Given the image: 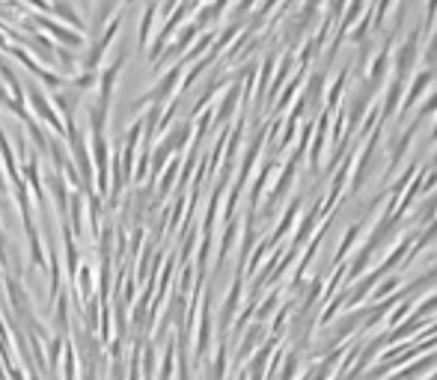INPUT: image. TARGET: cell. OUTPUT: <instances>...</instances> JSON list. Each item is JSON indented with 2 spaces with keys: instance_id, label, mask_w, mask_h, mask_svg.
Here are the masks:
<instances>
[{
  "instance_id": "1",
  "label": "cell",
  "mask_w": 437,
  "mask_h": 380,
  "mask_svg": "<svg viewBox=\"0 0 437 380\" xmlns=\"http://www.w3.org/2000/svg\"><path fill=\"white\" fill-rule=\"evenodd\" d=\"M24 104H30V116H33V119H39L42 125H48V128L54 131V137H66V125H62L60 113L54 110L48 93H45L36 80H30L27 89H24Z\"/></svg>"
},
{
  "instance_id": "2",
  "label": "cell",
  "mask_w": 437,
  "mask_h": 380,
  "mask_svg": "<svg viewBox=\"0 0 437 380\" xmlns=\"http://www.w3.org/2000/svg\"><path fill=\"white\" fill-rule=\"evenodd\" d=\"M182 78H185V62L178 60L169 71H161V78L155 80V86L146 89V95L137 98V102L131 104V110H143V107H152V104H164L169 95L178 93V84H182Z\"/></svg>"
},
{
  "instance_id": "3",
  "label": "cell",
  "mask_w": 437,
  "mask_h": 380,
  "mask_svg": "<svg viewBox=\"0 0 437 380\" xmlns=\"http://www.w3.org/2000/svg\"><path fill=\"white\" fill-rule=\"evenodd\" d=\"M128 57H131V51L125 48V45H119V54L113 57V62H110V66H107L104 71H98V84H95V102H98V104H104V107L113 104L116 80H119V75H122V69H125V62H128Z\"/></svg>"
},
{
  "instance_id": "4",
  "label": "cell",
  "mask_w": 437,
  "mask_h": 380,
  "mask_svg": "<svg viewBox=\"0 0 437 380\" xmlns=\"http://www.w3.org/2000/svg\"><path fill=\"white\" fill-rule=\"evenodd\" d=\"M80 93H75V89H71L69 84L62 86V89H57V93H54V110L60 113V119L66 122V119H75V113H78V107H80Z\"/></svg>"
},
{
  "instance_id": "5",
  "label": "cell",
  "mask_w": 437,
  "mask_h": 380,
  "mask_svg": "<svg viewBox=\"0 0 437 380\" xmlns=\"http://www.w3.org/2000/svg\"><path fill=\"white\" fill-rule=\"evenodd\" d=\"M48 190H51V199H54V208L60 214V223L66 220V211H69V196H71V187L66 185L62 173H51L48 176Z\"/></svg>"
},
{
  "instance_id": "6",
  "label": "cell",
  "mask_w": 437,
  "mask_h": 380,
  "mask_svg": "<svg viewBox=\"0 0 437 380\" xmlns=\"http://www.w3.org/2000/svg\"><path fill=\"white\" fill-rule=\"evenodd\" d=\"M155 18H158V0H152V3H146V9H143L140 24H137V48L140 51L149 48L152 30H155Z\"/></svg>"
},
{
  "instance_id": "7",
  "label": "cell",
  "mask_w": 437,
  "mask_h": 380,
  "mask_svg": "<svg viewBox=\"0 0 437 380\" xmlns=\"http://www.w3.org/2000/svg\"><path fill=\"white\" fill-rule=\"evenodd\" d=\"M57 15L66 21V27H71V30H78V33H84L86 30V21L78 15V9L69 3V0H51V18Z\"/></svg>"
},
{
  "instance_id": "8",
  "label": "cell",
  "mask_w": 437,
  "mask_h": 380,
  "mask_svg": "<svg viewBox=\"0 0 437 380\" xmlns=\"http://www.w3.org/2000/svg\"><path fill=\"white\" fill-rule=\"evenodd\" d=\"M27 232V247H30V265L36 270H42L45 268V261H48V252H45V244H42V235L36 226H30V229H24Z\"/></svg>"
},
{
  "instance_id": "9",
  "label": "cell",
  "mask_w": 437,
  "mask_h": 380,
  "mask_svg": "<svg viewBox=\"0 0 437 380\" xmlns=\"http://www.w3.org/2000/svg\"><path fill=\"white\" fill-rule=\"evenodd\" d=\"M60 372H62V380H78V348L71 342H66V348H62Z\"/></svg>"
},
{
  "instance_id": "10",
  "label": "cell",
  "mask_w": 437,
  "mask_h": 380,
  "mask_svg": "<svg viewBox=\"0 0 437 380\" xmlns=\"http://www.w3.org/2000/svg\"><path fill=\"white\" fill-rule=\"evenodd\" d=\"M54 330H57V336L69 333V294H60L54 303Z\"/></svg>"
},
{
  "instance_id": "11",
  "label": "cell",
  "mask_w": 437,
  "mask_h": 380,
  "mask_svg": "<svg viewBox=\"0 0 437 380\" xmlns=\"http://www.w3.org/2000/svg\"><path fill=\"white\" fill-rule=\"evenodd\" d=\"M176 372V345L169 342L164 348V357H161V368H158V380H173Z\"/></svg>"
},
{
  "instance_id": "12",
  "label": "cell",
  "mask_w": 437,
  "mask_h": 380,
  "mask_svg": "<svg viewBox=\"0 0 437 380\" xmlns=\"http://www.w3.org/2000/svg\"><path fill=\"white\" fill-rule=\"evenodd\" d=\"M176 176H178V161H169L167 164V169H161V182H158V199H164L167 196V190L173 187V182H176Z\"/></svg>"
},
{
  "instance_id": "13",
  "label": "cell",
  "mask_w": 437,
  "mask_h": 380,
  "mask_svg": "<svg viewBox=\"0 0 437 380\" xmlns=\"http://www.w3.org/2000/svg\"><path fill=\"white\" fill-rule=\"evenodd\" d=\"M209 339H211V318L209 312H202V321H200V339H196V357H202L209 351Z\"/></svg>"
},
{
  "instance_id": "14",
  "label": "cell",
  "mask_w": 437,
  "mask_h": 380,
  "mask_svg": "<svg viewBox=\"0 0 437 380\" xmlns=\"http://www.w3.org/2000/svg\"><path fill=\"white\" fill-rule=\"evenodd\" d=\"M36 15H51V0H24Z\"/></svg>"
},
{
  "instance_id": "15",
  "label": "cell",
  "mask_w": 437,
  "mask_h": 380,
  "mask_svg": "<svg viewBox=\"0 0 437 380\" xmlns=\"http://www.w3.org/2000/svg\"><path fill=\"white\" fill-rule=\"evenodd\" d=\"M0 104L6 107V110H12V98H9V93H6V86L0 84Z\"/></svg>"
},
{
  "instance_id": "16",
  "label": "cell",
  "mask_w": 437,
  "mask_h": 380,
  "mask_svg": "<svg viewBox=\"0 0 437 380\" xmlns=\"http://www.w3.org/2000/svg\"><path fill=\"white\" fill-rule=\"evenodd\" d=\"M9 185H6V176H3V167H0V193H6Z\"/></svg>"
},
{
  "instance_id": "17",
  "label": "cell",
  "mask_w": 437,
  "mask_h": 380,
  "mask_svg": "<svg viewBox=\"0 0 437 380\" xmlns=\"http://www.w3.org/2000/svg\"><path fill=\"white\" fill-rule=\"evenodd\" d=\"M51 380H57V377H51Z\"/></svg>"
},
{
  "instance_id": "18",
  "label": "cell",
  "mask_w": 437,
  "mask_h": 380,
  "mask_svg": "<svg viewBox=\"0 0 437 380\" xmlns=\"http://www.w3.org/2000/svg\"><path fill=\"white\" fill-rule=\"evenodd\" d=\"M0 283H3V279H0Z\"/></svg>"
}]
</instances>
